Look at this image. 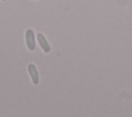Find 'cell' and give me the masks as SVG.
<instances>
[{
  "label": "cell",
  "mask_w": 132,
  "mask_h": 117,
  "mask_svg": "<svg viewBox=\"0 0 132 117\" xmlns=\"http://www.w3.org/2000/svg\"><path fill=\"white\" fill-rule=\"evenodd\" d=\"M1 1H6V0H1Z\"/></svg>",
  "instance_id": "obj_4"
},
{
  "label": "cell",
  "mask_w": 132,
  "mask_h": 117,
  "mask_svg": "<svg viewBox=\"0 0 132 117\" xmlns=\"http://www.w3.org/2000/svg\"><path fill=\"white\" fill-rule=\"evenodd\" d=\"M28 72H29V76L31 78V81L34 85H37L38 82H39V74H38V70L36 68V66L33 64V63H30L28 64Z\"/></svg>",
  "instance_id": "obj_2"
},
{
  "label": "cell",
  "mask_w": 132,
  "mask_h": 117,
  "mask_svg": "<svg viewBox=\"0 0 132 117\" xmlns=\"http://www.w3.org/2000/svg\"><path fill=\"white\" fill-rule=\"evenodd\" d=\"M37 40L39 42L40 48L43 50L44 53H50L51 52V46H50L48 41L46 40V38L44 37V35L42 33H38L37 34Z\"/></svg>",
  "instance_id": "obj_3"
},
{
  "label": "cell",
  "mask_w": 132,
  "mask_h": 117,
  "mask_svg": "<svg viewBox=\"0 0 132 117\" xmlns=\"http://www.w3.org/2000/svg\"><path fill=\"white\" fill-rule=\"evenodd\" d=\"M25 37H26V45L27 48L30 51H34L35 50V35H34V31L32 29H28L25 33Z\"/></svg>",
  "instance_id": "obj_1"
}]
</instances>
